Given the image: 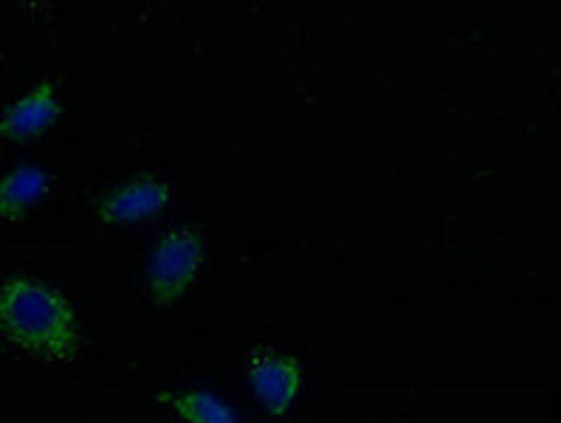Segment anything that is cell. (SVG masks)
<instances>
[{
	"instance_id": "1",
	"label": "cell",
	"mask_w": 561,
	"mask_h": 423,
	"mask_svg": "<svg viewBox=\"0 0 561 423\" xmlns=\"http://www.w3.org/2000/svg\"><path fill=\"white\" fill-rule=\"evenodd\" d=\"M0 336L43 362H77L80 317L71 299L32 274H9L0 283Z\"/></svg>"
},
{
	"instance_id": "2",
	"label": "cell",
	"mask_w": 561,
	"mask_h": 423,
	"mask_svg": "<svg viewBox=\"0 0 561 423\" xmlns=\"http://www.w3.org/2000/svg\"><path fill=\"white\" fill-rule=\"evenodd\" d=\"M206 260V235L201 226H172L156 240L145 263V294L152 305L170 308L198 283Z\"/></svg>"
},
{
	"instance_id": "3",
	"label": "cell",
	"mask_w": 561,
	"mask_h": 423,
	"mask_svg": "<svg viewBox=\"0 0 561 423\" xmlns=\"http://www.w3.org/2000/svg\"><path fill=\"white\" fill-rule=\"evenodd\" d=\"M245 381L268 418L291 415L305 387V367L294 353L260 344L245 353Z\"/></svg>"
},
{
	"instance_id": "4",
	"label": "cell",
	"mask_w": 561,
	"mask_h": 423,
	"mask_svg": "<svg viewBox=\"0 0 561 423\" xmlns=\"http://www.w3.org/2000/svg\"><path fill=\"white\" fill-rule=\"evenodd\" d=\"M172 204L170 181L141 172L125 184L113 186L96 204V220L105 226H130L156 218Z\"/></svg>"
},
{
	"instance_id": "5",
	"label": "cell",
	"mask_w": 561,
	"mask_h": 423,
	"mask_svg": "<svg viewBox=\"0 0 561 423\" xmlns=\"http://www.w3.org/2000/svg\"><path fill=\"white\" fill-rule=\"evenodd\" d=\"M62 116V102L57 85L51 80H43L9 102L0 113V139L23 145V141H34L46 136Z\"/></svg>"
},
{
	"instance_id": "6",
	"label": "cell",
	"mask_w": 561,
	"mask_h": 423,
	"mask_svg": "<svg viewBox=\"0 0 561 423\" xmlns=\"http://www.w3.org/2000/svg\"><path fill=\"white\" fill-rule=\"evenodd\" d=\"M51 192V172L37 164H18L0 175V224L23 220Z\"/></svg>"
},
{
	"instance_id": "7",
	"label": "cell",
	"mask_w": 561,
	"mask_h": 423,
	"mask_svg": "<svg viewBox=\"0 0 561 423\" xmlns=\"http://www.w3.org/2000/svg\"><path fill=\"white\" fill-rule=\"evenodd\" d=\"M156 401L184 423H243L231 403L209 390H161Z\"/></svg>"
}]
</instances>
